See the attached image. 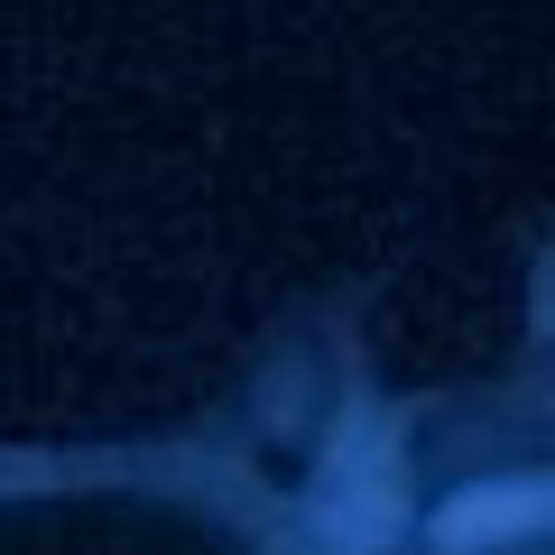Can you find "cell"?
<instances>
[{
  "label": "cell",
  "mask_w": 555,
  "mask_h": 555,
  "mask_svg": "<svg viewBox=\"0 0 555 555\" xmlns=\"http://www.w3.org/2000/svg\"><path fill=\"white\" fill-rule=\"evenodd\" d=\"M389 518H398L389 473H334L324 481V537H334L343 555H371L379 537H389Z\"/></svg>",
  "instance_id": "1"
},
{
  "label": "cell",
  "mask_w": 555,
  "mask_h": 555,
  "mask_svg": "<svg viewBox=\"0 0 555 555\" xmlns=\"http://www.w3.org/2000/svg\"><path fill=\"white\" fill-rule=\"evenodd\" d=\"M537 509H546V491H537V481H528V491H491V500H454V509H444V546H473V537H509V528H528V518Z\"/></svg>",
  "instance_id": "2"
}]
</instances>
